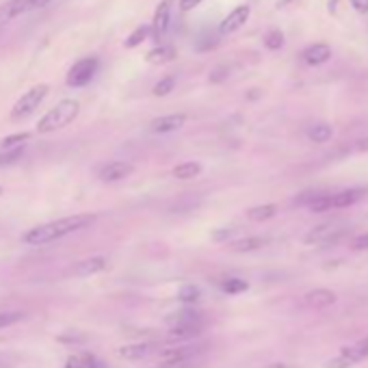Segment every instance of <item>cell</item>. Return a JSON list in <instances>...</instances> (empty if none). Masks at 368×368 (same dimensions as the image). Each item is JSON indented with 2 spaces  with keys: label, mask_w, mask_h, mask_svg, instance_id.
Returning a JSON list of instances; mask_svg holds the SVG:
<instances>
[{
  "label": "cell",
  "mask_w": 368,
  "mask_h": 368,
  "mask_svg": "<svg viewBox=\"0 0 368 368\" xmlns=\"http://www.w3.org/2000/svg\"><path fill=\"white\" fill-rule=\"evenodd\" d=\"M96 215H72V217H63V219H55L50 223H42L30 227L28 232H24L22 243L24 245H33V247H42V245H50L55 240H61L74 232H80L85 227L94 225Z\"/></svg>",
  "instance_id": "1"
},
{
  "label": "cell",
  "mask_w": 368,
  "mask_h": 368,
  "mask_svg": "<svg viewBox=\"0 0 368 368\" xmlns=\"http://www.w3.org/2000/svg\"><path fill=\"white\" fill-rule=\"evenodd\" d=\"M80 113V104L76 100H61L57 107H52L37 124V132L46 134V132H57L61 128H65L67 124H72L76 119V115Z\"/></svg>",
  "instance_id": "2"
},
{
  "label": "cell",
  "mask_w": 368,
  "mask_h": 368,
  "mask_svg": "<svg viewBox=\"0 0 368 368\" xmlns=\"http://www.w3.org/2000/svg\"><path fill=\"white\" fill-rule=\"evenodd\" d=\"M48 91H50L48 85H35L33 89H28L20 100L15 102V107L11 109V117L13 119H22V117H28L30 113H35L40 104L46 100Z\"/></svg>",
  "instance_id": "3"
},
{
  "label": "cell",
  "mask_w": 368,
  "mask_h": 368,
  "mask_svg": "<svg viewBox=\"0 0 368 368\" xmlns=\"http://www.w3.org/2000/svg\"><path fill=\"white\" fill-rule=\"evenodd\" d=\"M347 234V227H338V223H321L317 227H312V230L304 236L306 245H329V243H338L342 236Z\"/></svg>",
  "instance_id": "4"
},
{
  "label": "cell",
  "mask_w": 368,
  "mask_h": 368,
  "mask_svg": "<svg viewBox=\"0 0 368 368\" xmlns=\"http://www.w3.org/2000/svg\"><path fill=\"white\" fill-rule=\"evenodd\" d=\"M98 72V59L96 57H87V59H80L78 63H74V67L69 69L67 74V85L69 87H85L94 80Z\"/></svg>",
  "instance_id": "5"
},
{
  "label": "cell",
  "mask_w": 368,
  "mask_h": 368,
  "mask_svg": "<svg viewBox=\"0 0 368 368\" xmlns=\"http://www.w3.org/2000/svg\"><path fill=\"white\" fill-rule=\"evenodd\" d=\"M50 3V0H9L3 7H0V24H7L13 17L22 15L33 9H42Z\"/></svg>",
  "instance_id": "6"
},
{
  "label": "cell",
  "mask_w": 368,
  "mask_h": 368,
  "mask_svg": "<svg viewBox=\"0 0 368 368\" xmlns=\"http://www.w3.org/2000/svg\"><path fill=\"white\" fill-rule=\"evenodd\" d=\"M204 351L202 344H184V347H173L165 349L159 353L163 364H180V362H193V358H198Z\"/></svg>",
  "instance_id": "7"
},
{
  "label": "cell",
  "mask_w": 368,
  "mask_h": 368,
  "mask_svg": "<svg viewBox=\"0 0 368 368\" xmlns=\"http://www.w3.org/2000/svg\"><path fill=\"white\" fill-rule=\"evenodd\" d=\"M134 165L126 163V161H113L107 163L104 167L98 169V178L102 182H119V180H126L128 176H132Z\"/></svg>",
  "instance_id": "8"
},
{
  "label": "cell",
  "mask_w": 368,
  "mask_h": 368,
  "mask_svg": "<svg viewBox=\"0 0 368 368\" xmlns=\"http://www.w3.org/2000/svg\"><path fill=\"white\" fill-rule=\"evenodd\" d=\"M249 13H252V11H249L247 5L234 7L230 13L223 17V22L219 24V33H221V35H227V33H234V30L243 28L245 24H247V20H249Z\"/></svg>",
  "instance_id": "9"
},
{
  "label": "cell",
  "mask_w": 368,
  "mask_h": 368,
  "mask_svg": "<svg viewBox=\"0 0 368 368\" xmlns=\"http://www.w3.org/2000/svg\"><path fill=\"white\" fill-rule=\"evenodd\" d=\"M186 124V115L184 113H173V115H163V117H156L150 130L154 134H169V132H176Z\"/></svg>",
  "instance_id": "10"
},
{
  "label": "cell",
  "mask_w": 368,
  "mask_h": 368,
  "mask_svg": "<svg viewBox=\"0 0 368 368\" xmlns=\"http://www.w3.org/2000/svg\"><path fill=\"white\" fill-rule=\"evenodd\" d=\"M107 258L104 256H91V258H85L80 262H76V265L69 269V275L74 277H89V275H96L100 271L107 269Z\"/></svg>",
  "instance_id": "11"
},
{
  "label": "cell",
  "mask_w": 368,
  "mask_h": 368,
  "mask_svg": "<svg viewBox=\"0 0 368 368\" xmlns=\"http://www.w3.org/2000/svg\"><path fill=\"white\" fill-rule=\"evenodd\" d=\"M366 356L360 351V347H344L342 351L336 356V358H331L325 362V368H353L358 362H362Z\"/></svg>",
  "instance_id": "12"
},
{
  "label": "cell",
  "mask_w": 368,
  "mask_h": 368,
  "mask_svg": "<svg viewBox=\"0 0 368 368\" xmlns=\"http://www.w3.org/2000/svg\"><path fill=\"white\" fill-rule=\"evenodd\" d=\"M336 299H338L336 292L334 290H327V288H314V290H310V292L304 295L306 306L312 308V310H325L329 306H334Z\"/></svg>",
  "instance_id": "13"
},
{
  "label": "cell",
  "mask_w": 368,
  "mask_h": 368,
  "mask_svg": "<svg viewBox=\"0 0 368 368\" xmlns=\"http://www.w3.org/2000/svg\"><path fill=\"white\" fill-rule=\"evenodd\" d=\"M366 195V189H344V191H338V193H331L329 195V204H331V210L336 208H349L358 204L362 198Z\"/></svg>",
  "instance_id": "14"
},
{
  "label": "cell",
  "mask_w": 368,
  "mask_h": 368,
  "mask_svg": "<svg viewBox=\"0 0 368 368\" xmlns=\"http://www.w3.org/2000/svg\"><path fill=\"white\" fill-rule=\"evenodd\" d=\"M156 351V344L152 342H134V344H124L119 347L117 356L121 360H128V362H137V360H143L148 356H152Z\"/></svg>",
  "instance_id": "15"
},
{
  "label": "cell",
  "mask_w": 368,
  "mask_h": 368,
  "mask_svg": "<svg viewBox=\"0 0 368 368\" xmlns=\"http://www.w3.org/2000/svg\"><path fill=\"white\" fill-rule=\"evenodd\" d=\"M169 17H171V0H163V3L156 7L154 13V22H152V33H154V40L159 42L163 35L169 28Z\"/></svg>",
  "instance_id": "16"
},
{
  "label": "cell",
  "mask_w": 368,
  "mask_h": 368,
  "mask_svg": "<svg viewBox=\"0 0 368 368\" xmlns=\"http://www.w3.org/2000/svg\"><path fill=\"white\" fill-rule=\"evenodd\" d=\"M331 59V48L327 44H312L304 50V61L308 65H323Z\"/></svg>",
  "instance_id": "17"
},
{
  "label": "cell",
  "mask_w": 368,
  "mask_h": 368,
  "mask_svg": "<svg viewBox=\"0 0 368 368\" xmlns=\"http://www.w3.org/2000/svg\"><path fill=\"white\" fill-rule=\"evenodd\" d=\"M171 327H182V325H202V314L198 310H180L173 312L165 319Z\"/></svg>",
  "instance_id": "18"
},
{
  "label": "cell",
  "mask_w": 368,
  "mask_h": 368,
  "mask_svg": "<svg viewBox=\"0 0 368 368\" xmlns=\"http://www.w3.org/2000/svg\"><path fill=\"white\" fill-rule=\"evenodd\" d=\"M202 336V325H182V327H171L167 340L169 342H184Z\"/></svg>",
  "instance_id": "19"
},
{
  "label": "cell",
  "mask_w": 368,
  "mask_h": 368,
  "mask_svg": "<svg viewBox=\"0 0 368 368\" xmlns=\"http://www.w3.org/2000/svg\"><path fill=\"white\" fill-rule=\"evenodd\" d=\"M200 173H202V163H198V161L180 163L171 169V176L176 180H195Z\"/></svg>",
  "instance_id": "20"
},
{
  "label": "cell",
  "mask_w": 368,
  "mask_h": 368,
  "mask_svg": "<svg viewBox=\"0 0 368 368\" xmlns=\"http://www.w3.org/2000/svg\"><path fill=\"white\" fill-rule=\"evenodd\" d=\"M267 245V238L262 236H247V238H240V240H234L230 243V249L236 252V254H249V252H258Z\"/></svg>",
  "instance_id": "21"
},
{
  "label": "cell",
  "mask_w": 368,
  "mask_h": 368,
  "mask_svg": "<svg viewBox=\"0 0 368 368\" xmlns=\"http://www.w3.org/2000/svg\"><path fill=\"white\" fill-rule=\"evenodd\" d=\"M331 137H334V128L325 124V121H319V124L310 126V130H308V139L314 143H327V141H331Z\"/></svg>",
  "instance_id": "22"
},
{
  "label": "cell",
  "mask_w": 368,
  "mask_h": 368,
  "mask_svg": "<svg viewBox=\"0 0 368 368\" xmlns=\"http://www.w3.org/2000/svg\"><path fill=\"white\" fill-rule=\"evenodd\" d=\"M277 215V206L275 204H262V206H254L247 210V219L262 223V221H269Z\"/></svg>",
  "instance_id": "23"
},
{
  "label": "cell",
  "mask_w": 368,
  "mask_h": 368,
  "mask_svg": "<svg viewBox=\"0 0 368 368\" xmlns=\"http://www.w3.org/2000/svg\"><path fill=\"white\" fill-rule=\"evenodd\" d=\"M173 57H176V50H173L171 46H156L154 50L148 52V63H169Z\"/></svg>",
  "instance_id": "24"
},
{
  "label": "cell",
  "mask_w": 368,
  "mask_h": 368,
  "mask_svg": "<svg viewBox=\"0 0 368 368\" xmlns=\"http://www.w3.org/2000/svg\"><path fill=\"white\" fill-rule=\"evenodd\" d=\"M26 317H28V314L24 310H5V312H0V329L17 325L20 321H24Z\"/></svg>",
  "instance_id": "25"
},
{
  "label": "cell",
  "mask_w": 368,
  "mask_h": 368,
  "mask_svg": "<svg viewBox=\"0 0 368 368\" xmlns=\"http://www.w3.org/2000/svg\"><path fill=\"white\" fill-rule=\"evenodd\" d=\"M200 297H202V290H200V286H195V284H184L180 290H178V299L182 301V304H198L200 301Z\"/></svg>",
  "instance_id": "26"
},
{
  "label": "cell",
  "mask_w": 368,
  "mask_h": 368,
  "mask_svg": "<svg viewBox=\"0 0 368 368\" xmlns=\"http://www.w3.org/2000/svg\"><path fill=\"white\" fill-rule=\"evenodd\" d=\"M30 139L28 132H20V134H11V137H5L3 141H0V150L7 152V150H17L22 148V143H26Z\"/></svg>",
  "instance_id": "27"
},
{
  "label": "cell",
  "mask_w": 368,
  "mask_h": 368,
  "mask_svg": "<svg viewBox=\"0 0 368 368\" xmlns=\"http://www.w3.org/2000/svg\"><path fill=\"white\" fill-rule=\"evenodd\" d=\"M221 288L227 295H240V292H245L249 288V284L245 282V279H240V277H227L225 282L221 284Z\"/></svg>",
  "instance_id": "28"
},
{
  "label": "cell",
  "mask_w": 368,
  "mask_h": 368,
  "mask_svg": "<svg viewBox=\"0 0 368 368\" xmlns=\"http://www.w3.org/2000/svg\"><path fill=\"white\" fill-rule=\"evenodd\" d=\"M150 33H152V26H139V28H134V33L126 40V48H137V46H141V44L148 40V35H150Z\"/></svg>",
  "instance_id": "29"
},
{
  "label": "cell",
  "mask_w": 368,
  "mask_h": 368,
  "mask_svg": "<svg viewBox=\"0 0 368 368\" xmlns=\"http://www.w3.org/2000/svg\"><path fill=\"white\" fill-rule=\"evenodd\" d=\"M265 46L269 50H279L284 46V33L279 28H271L267 35H265Z\"/></svg>",
  "instance_id": "30"
},
{
  "label": "cell",
  "mask_w": 368,
  "mask_h": 368,
  "mask_svg": "<svg viewBox=\"0 0 368 368\" xmlns=\"http://www.w3.org/2000/svg\"><path fill=\"white\" fill-rule=\"evenodd\" d=\"M173 87H176V78H173V76H165L163 80H159V82L154 85V96H159V98L169 96L173 91Z\"/></svg>",
  "instance_id": "31"
},
{
  "label": "cell",
  "mask_w": 368,
  "mask_h": 368,
  "mask_svg": "<svg viewBox=\"0 0 368 368\" xmlns=\"http://www.w3.org/2000/svg\"><path fill=\"white\" fill-rule=\"evenodd\" d=\"M219 46V37L213 33H204L202 37L198 40V52H208V50H215Z\"/></svg>",
  "instance_id": "32"
},
{
  "label": "cell",
  "mask_w": 368,
  "mask_h": 368,
  "mask_svg": "<svg viewBox=\"0 0 368 368\" xmlns=\"http://www.w3.org/2000/svg\"><path fill=\"white\" fill-rule=\"evenodd\" d=\"M22 154H24V148H17V150H7L0 154V167H5V165H11V163H17L22 159Z\"/></svg>",
  "instance_id": "33"
},
{
  "label": "cell",
  "mask_w": 368,
  "mask_h": 368,
  "mask_svg": "<svg viewBox=\"0 0 368 368\" xmlns=\"http://www.w3.org/2000/svg\"><path fill=\"white\" fill-rule=\"evenodd\" d=\"M234 232H236V227H223V230H217V232L213 234V240L225 243V240H230V238L234 236Z\"/></svg>",
  "instance_id": "34"
},
{
  "label": "cell",
  "mask_w": 368,
  "mask_h": 368,
  "mask_svg": "<svg viewBox=\"0 0 368 368\" xmlns=\"http://www.w3.org/2000/svg\"><path fill=\"white\" fill-rule=\"evenodd\" d=\"M351 247H353L356 252H364V249H368V234H360V236H356V238L351 240Z\"/></svg>",
  "instance_id": "35"
},
{
  "label": "cell",
  "mask_w": 368,
  "mask_h": 368,
  "mask_svg": "<svg viewBox=\"0 0 368 368\" xmlns=\"http://www.w3.org/2000/svg\"><path fill=\"white\" fill-rule=\"evenodd\" d=\"M227 74H230L227 72V67H217L215 72L210 74V82H221L223 78H227Z\"/></svg>",
  "instance_id": "36"
},
{
  "label": "cell",
  "mask_w": 368,
  "mask_h": 368,
  "mask_svg": "<svg viewBox=\"0 0 368 368\" xmlns=\"http://www.w3.org/2000/svg\"><path fill=\"white\" fill-rule=\"evenodd\" d=\"M358 13H368V0H349Z\"/></svg>",
  "instance_id": "37"
},
{
  "label": "cell",
  "mask_w": 368,
  "mask_h": 368,
  "mask_svg": "<svg viewBox=\"0 0 368 368\" xmlns=\"http://www.w3.org/2000/svg\"><path fill=\"white\" fill-rule=\"evenodd\" d=\"M200 3L202 0H180V11H191V9H195Z\"/></svg>",
  "instance_id": "38"
},
{
  "label": "cell",
  "mask_w": 368,
  "mask_h": 368,
  "mask_svg": "<svg viewBox=\"0 0 368 368\" xmlns=\"http://www.w3.org/2000/svg\"><path fill=\"white\" fill-rule=\"evenodd\" d=\"M154 368H195L193 362H180V364H161V366H154Z\"/></svg>",
  "instance_id": "39"
},
{
  "label": "cell",
  "mask_w": 368,
  "mask_h": 368,
  "mask_svg": "<svg viewBox=\"0 0 368 368\" xmlns=\"http://www.w3.org/2000/svg\"><path fill=\"white\" fill-rule=\"evenodd\" d=\"M65 368H87V366H85V362L80 358H69L67 364H65Z\"/></svg>",
  "instance_id": "40"
},
{
  "label": "cell",
  "mask_w": 368,
  "mask_h": 368,
  "mask_svg": "<svg viewBox=\"0 0 368 368\" xmlns=\"http://www.w3.org/2000/svg\"><path fill=\"white\" fill-rule=\"evenodd\" d=\"M85 366H87V368H107L100 360H96V358H91V356L85 360Z\"/></svg>",
  "instance_id": "41"
},
{
  "label": "cell",
  "mask_w": 368,
  "mask_h": 368,
  "mask_svg": "<svg viewBox=\"0 0 368 368\" xmlns=\"http://www.w3.org/2000/svg\"><path fill=\"white\" fill-rule=\"evenodd\" d=\"M356 150H358V152H368V137L360 139V141L356 143Z\"/></svg>",
  "instance_id": "42"
},
{
  "label": "cell",
  "mask_w": 368,
  "mask_h": 368,
  "mask_svg": "<svg viewBox=\"0 0 368 368\" xmlns=\"http://www.w3.org/2000/svg\"><path fill=\"white\" fill-rule=\"evenodd\" d=\"M358 347H360V351H362V353H364L366 358H368V336H366V338H364L362 342H358Z\"/></svg>",
  "instance_id": "43"
},
{
  "label": "cell",
  "mask_w": 368,
  "mask_h": 368,
  "mask_svg": "<svg viewBox=\"0 0 368 368\" xmlns=\"http://www.w3.org/2000/svg\"><path fill=\"white\" fill-rule=\"evenodd\" d=\"M0 195H3V186H0Z\"/></svg>",
  "instance_id": "44"
},
{
  "label": "cell",
  "mask_w": 368,
  "mask_h": 368,
  "mask_svg": "<svg viewBox=\"0 0 368 368\" xmlns=\"http://www.w3.org/2000/svg\"><path fill=\"white\" fill-rule=\"evenodd\" d=\"M0 360H3V356H0Z\"/></svg>",
  "instance_id": "45"
}]
</instances>
